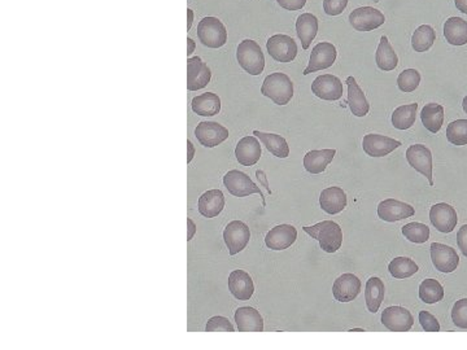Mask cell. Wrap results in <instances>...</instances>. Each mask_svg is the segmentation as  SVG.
I'll return each instance as SVG.
<instances>
[{"label":"cell","mask_w":467,"mask_h":350,"mask_svg":"<svg viewBox=\"0 0 467 350\" xmlns=\"http://www.w3.org/2000/svg\"><path fill=\"white\" fill-rule=\"evenodd\" d=\"M303 230L311 239L318 240L320 249L326 253H335L343 244V230L334 221H322Z\"/></svg>","instance_id":"1"},{"label":"cell","mask_w":467,"mask_h":350,"mask_svg":"<svg viewBox=\"0 0 467 350\" xmlns=\"http://www.w3.org/2000/svg\"><path fill=\"white\" fill-rule=\"evenodd\" d=\"M261 94L277 105H287L294 97V83L285 73H271L264 79Z\"/></svg>","instance_id":"2"},{"label":"cell","mask_w":467,"mask_h":350,"mask_svg":"<svg viewBox=\"0 0 467 350\" xmlns=\"http://www.w3.org/2000/svg\"><path fill=\"white\" fill-rule=\"evenodd\" d=\"M236 60L248 74L259 76L265 69V56L259 44L252 39L243 41L236 50Z\"/></svg>","instance_id":"3"},{"label":"cell","mask_w":467,"mask_h":350,"mask_svg":"<svg viewBox=\"0 0 467 350\" xmlns=\"http://www.w3.org/2000/svg\"><path fill=\"white\" fill-rule=\"evenodd\" d=\"M198 38L208 48H221L227 42L226 26L217 18H204L198 25Z\"/></svg>","instance_id":"4"},{"label":"cell","mask_w":467,"mask_h":350,"mask_svg":"<svg viewBox=\"0 0 467 350\" xmlns=\"http://www.w3.org/2000/svg\"><path fill=\"white\" fill-rule=\"evenodd\" d=\"M226 189L235 197H247L253 194H259L262 198V204L266 206L264 194L253 180L241 170H230L224 177Z\"/></svg>","instance_id":"5"},{"label":"cell","mask_w":467,"mask_h":350,"mask_svg":"<svg viewBox=\"0 0 467 350\" xmlns=\"http://www.w3.org/2000/svg\"><path fill=\"white\" fill-rule=\"evenodd\" d=\"M250 239H251L250 227L242 221H233L226 226L224 240L230 256H235L244 250L248 245Z\"/></svg>","instance_id":"6"},{"label":"cell","mask_w":467,"mask_h":350,"mask_svg":"<svg viewBox=\"0 0 467 350\" xmlns=\"http://www.w3.org/2000/svg\"><path fill=\"white\" fill-rule=\"evenodd\" d=\"M349 24L357 32H372L384 25L386 18L379 9L374 7H360L349 15Z\"/></svg>","instance_id":"7"},{"label":"cell","mask_w":467,"mask_h":350,"mask_svg":"<svg viewBox=\"0 0 467 350\" xmlns=\"http://www.w3.org/2000/svg\"><path fill=\"white\" fill-rule=\"evenodd\" d=\"M337 47L332 43L320 42L316 44L311 50L309 64H308L306 69L304 70V76L320 72L323 69L331 68L337 60Z\"/></svg>","instance_id":"8"},{"label":"cell","mask_w":467,"mask_h":350,"mask_svg":"<svg viewBox=\"0 0 467 350\" xmlns=\"http://www.w3.org/2000/svg\"><path fill=\"white\" fill-rule=\"evenodd\" d=\"M269 55L278 62H291L297 56V44L290 35L276 34L266 42Z\"/></svg>","instance_id":"9"},{"label":"cell","mask_w":467,"mask_h":350,"mask_svg":"<svg viewBox=\"0 0 467 350\" xmlns=\"http://www.w3.org/2000/svg\"><path fill=\"white\" fill-rule=\"evenodd\" d=\"M407 160L415 171L427 178L430 186H433V154L424 144L410 145L407 151Z\"/></svg>","instance_id":"10"},{"label":"cell","mask_w":467,"mask_h":350,"mask_svg":"<svg viewBox=\"0 0 467 350\" xmlns=\"http://www.w3.org/2000/svg\"><path fill=\"white\" fill-rule=\"evenodd\" d=\"M381 325L392 332H407L414 325V318L407 309L389 307L381 313Z\"/></svg>","instance_id":"11"},{"label":"cell","mask_w":467,"mask_h":350,"mask_svg":"<svg viewBox=\"0 0 467 350\" xmlns=\"http://www.w3.org/2000/svg\"><path fill=\"white\" fill-rule=\"evenodd\" d=\"M343 83L332 74H323L311 83V93L326 102H337L343 96Z\"/></svg>","instance_id":"12"},{"label":"cell","mask_w":467,"mask_h":350,"mask_svg":"<svg viewBox=\"0 0 467 350\" xmlns=\"http://www.w3.org/2000/svg\"><path fill=\"white\" fill-rule=\"evenodd\" d=\"M195 137L200 144L207 148H215L229 139V130L213 121H203L195 128Z\"/></svg>","instance_id":"13"},{"label":"cell","mask_w":467,"mask_h":350,"mask_svg":"<svg viewBox=\"0 0 467 350\" xmlns=\"http://www.w3.org/2000/svg\"><path fill=\"white\" fill-rule=\"evenodd\" d=\"M431 260L433 266L440 273L449 274L457 270L459 265V257L456 249L441 244V243H433L431 244Z\"/></svg>","instance_id":"14"},{"label":"cell","mask_w":467,"mask_h":350,"mask_svg":"<svg viewBox=\"0 0 467 350\" xmlns=\"http://www.w3.org/2000/svg\"><path fill=\"white\" fill-rule=\"evenodd\" d=\"M430 221L436 230L442 234H450L457 226L459 215L453 206L447 203H440L431 208Z\"/></svg>","instance_id":"15"},{"label":"cell","mask_w":467,"mask_h":350,"mask_svg":"<svg viewBox=\"0 0 467 350\" xmlns=\"http://www.w3.org/2000/svg\"><path fill=\"white\" fill-rule=\"evenodd\" d=\"M361 288H363L361 281L355 274H343L334 282L332 295L339 302H351L357 299Z\"/></svg>","instance_id":"16"},{"label":"cell","mask_w":467,"mask_h":350,"mask_svg":"<svg viewBox=\"0 0 467 350\" xmlns=\"http://www.w3.org/2000/svg\"><path fill=\"white\" fill-rule=\"evenodd\" d=\"M212 72L199 56L190 58L187 60V90L198 91L207 87L210 82Z\"/></svg>","instance_id":"17"},{"label":"cell","mask_w":467,"mask_h":350,"mask_svg":"<svg viewBox=\"0 0 467 350\" xmlns=\"http://www.w3.org/2000/svg\"><path fill=\"white\" fill-rule=\"evenodd\" d=\"M415 209L407 203L398 201L396 198H387L378 206V217L386 222H398L413 217Z\"/></svg>","instance_id":"18"},{"label":"cell","mask_w":467,"mask_h":350,"mask_svg":"<svg viewBox=\"0 0 467 350\" xmlns=\"http://www.w3.org/2000/svg\"><path fill=\"white\" fill-rule=\"evenodd\" d=\"M400 145L398 140L379 134H367L363 140V151L370 157H384L398 149Z\"/></svg>","instance_id":"19"},{"label":"cell","mask_w":467,"mask_h":350,"mask_svg":"<svg viewBox=\"0 0 467 350\" xmlns=\"http://www.w3.org/2000/svg\"><path fill=\"white\" fill-rule=\"evenodd\" d=\"M297 239V230L292 224H279L269 231L265 236V244L271 250H285L291 247Z\"/></svg>","instance_id":"20"},{"label":"cell","mask_w":467,"mask_h":350,"mask_svg":"<svg viewBox=\"0 0 467 350\" xmlns=\"http://www.w3.org/2000/svg\"><path fill=\"white\" fill-rule=\"evenodd\" d=\"M261 144H259L257 137H244L241 139L235 148V156L238 163L243 166H253L259 163L261 159Z\"/></svg>","instance_id":"21"},{"label":"cell","mask_w":467,"mask_h":350,"mask_svg":"<svg viewBox=\"0 0 467 350\" xmlns=\"http://www.w3.org/2000/svg\"><path fill=\"white\" fill-rule=\"evenodd\" d=\"M229 290L239 301H248L255 293L251 275L244 270H234L229 275Z\"/></svg>","instance_id":"22"},{"label":"cell","mask_w":467,"mask_h":350,"mask_svg":"<svg viewBox=\"0 0 467 350\" xmlns=\"http://www.w3.org/2000/svg\"><path fill=\"white\" fill-rule=\"evenodd\" d=\"M234 318L239 332H264V318L255 308H239Z\"/></svg>","instance_id":"23"},{"label":"cell","mask_w":467,"mask_h":350,"mask_svg":"<svg viewBox=\"0 0 467 350\" xmlns=\"http://www.w3.org/2000/svg\"><path fill=\"white\" fill-rule=\"evenodd\" d=\"M348 86V107L356 117H365L370 111V104L363 94L361 87L357 83L355 77H348L346 81Z\"/></svg>","instance_id":"24"},{"label":"cell","mask_w":467,"mask_h":350,"mask_svg":"<svg viewBox=\"0 0 467 350\" xmlns=\"http://www.w3.org/2000/svg\"><path fill=\"white\" fill-rule=\"evenodd\" d=\"M320 206L327 214L341 213L346 208V194L340 187L325 188L320 192Z\"/></svg>","instance_id":"25"},{"label":"cell","mask_w":467,"mask_h":350,"mask_svg":"<svg viewBox=\"0 0 467 350\" xmlns=\"http://www.w3.org/2000/svg\"><path fill=\"white\" fill-rule=\"evenodd\" d=\"M225 208V195L221 189H210L199 198V213L205 218H215Z\"/></svg>","instance_id":"26"},{"label":"cell","mask_w":467,"mask_h":350,"mask_svg":"<svg viewBox=\"0 0 467 350\" xmlns=\"http://www.w3.org/2000/svg\"><path fill=\"white\" fill-rule=\"evenodd\" d=\"M335 149H314L304 156V168L311 174H320L332 163Z\"/></svg>","instance_id":"27"},{"label":"cell","mask_w":467,"mask_h":350,"mask_svg":"<svg viewBox=\"0 0 467 350\" xmlns=\"http://www.w3.org/2000/svg\"><path fill=\"white\" fill-rule=\"evenodd\" d=\"M296 33L304 50H308L318 33V18L311 13L300 15L296 21Z\"/></svg>","instance_id":"28"},{"label":"cell","mask_w":467,"mask_h":350,"mask_svg":"<svg viewBox=\"0 0 467 350\" xmlns=\"http://www.w3.org/2000/svg\"><path fill=\"white\" fill-rule=\"evenodd\" d=\"M192 111L201 117H212L216 116L221 111V99L219 96L213 93L195 96L192 99Z\"/></svg>","instance_id":"29"},{"label":"cell","mask_w":467,"mask_h":350,"mask_svg":"<svg viewBox=\"0 0 467 350\" xmlns=\"http://www.w3.org/2000/svg\"><path fill=\"white\" fill-rule=\"evenodd\" d=\"M384 293H386V288H384V283L381 278L372 276L366 282L365 301H366V307L370 313L375 314L379 310L381 302L384 299Z\"/></svg>","instance_id":"30"},{"label":"cell","mask_w":467,"mask_h":350,"mask_svg":"<svg viewBox=\"0 0 467 350\" xmlns=\"http://www.w3.org/2000/svg\"><path fill=\"white\" fill-rule=\"evenodd\" d=\"M253 135L259 139V142L266 147L270 154L279 159H287L290 156V147L285 137L278 134H270V133H262L259 130L253 131Z\"/></svg>","instance_id":"31"},{"label":"cell","mask_w":467,"mask_h":350,"mask_svg":"<svg viewBox=\"0 0 467 350\" xmlns=\"http://www.w3.org/2000/svg\"><path fill=\"white\" fill-rule=\"evenodd\" d=\"M444 36L452 46H465L467 43V21L461 18H450L444 24Z\"/></svg>","instance_id":"32"},{"label":"cell","mask_w":467,"mask_h":350,"mask_svg":"<svg viewBox=\"0 0 467 350\" xmlns=\"http://www.w3.org/2000/svg\"><path fill=\"white\" fill-rule=\"evenodd\" d=\"M375 62L377 67L383 70V72H391L398 68V58L393 47L391 46L388 38L383 35L381 38V42L378 46V50L375 53Z\"/></svg>","instance_id":"33"},{"label":"cell","mask_w":467,"mask_h":350,"mask_svg":"<svg viewBox=\"0 0 467 350\" xmlns=\"http://www.w3.org/2000/svg\"><path fill=\"white\" fill-rule=\"evenodd\" d=\"M421 120L430 133L438 134L444 123V108L440 104H426L421 112Z\"/></svg>","instance_id":"34"},{"label":"cell","mask_w":467,"mask_h":350,"mask_svg":"<svg viewBox=\"0 0 467 350\" xmlns=\"http://www.w3.org/2000/svg\"><path fill=\"white\" fill-rule=\"evenodd\" d=\"M418 104H407L396 108L392 113V125L398 130H407L412 128L417 120Z\"/></svg>","instance_id":"35"},{"label":"cell","mask_w":467,"mask_h":350,"mask_svg":"<svg viewBox=\"0 0 467 350\" xmlns=\"http://www.w3.org/2000/svg\"><path fill=\"white\" fill-rule=\"evenodd\" d=\"M388 270L395 279H407L418 273L419 267L409 257H396L389 262Z\"/></svg>","instance_id":"36"},{"label":"cell","mask_w":467,"mask_h":350,"mask_svg":"<svg viewBox=\"0 0 467 350\" xmlns=\"http://www.w3.org/2000/svg\"><path fill=\"white\" fill-rule=\"evenodd\" d=\"M436 41V33L433 26L421 25L412 36V47L415 52L428 51Z\"/></svg>","instance_id":"37"},{"label":"cell","mask_w":467,"mask_h":350,"mask_svg":"<svg viewBox=\"0 0 467 350\" xmlns=\"http://www.w3.org/2000/svg\"><path fill=\"white\" fill-rule=\"evenodd\" d=\"M419 299L424 304H436L444 299V288L436 279H426L419 285Z\"/></svg>","instance_id":"38"},{"label":"cell","mask_w":467,"mask_h":350,"mask_svg":"<svg viewBox=\"0 0 467 350\" xmlns=\"http://www.w3.org/2000/svg\"><path fill=\"white\" fill-rule=\"evenodd\" d=\"M402 235L405 239L415 244H424L430 239V229L424 223L412 222L405 224L402 229Z\"/></svg>","instance_id":"39"},{"label":"cell","mask_w":467,"mask_h":350,"mask_svg":"<svg viewBox=\"0 0 467 350\" xmlns=\"http://www.w3.org/2000/svg\"><path fill=\"white\" fill-rule=\"evenodd\" d=\"M447 139L450 144L467 145V120L450 122L447 128Z\"/></svg>","instance_id":"40"},{"label":"cell","mask_w":467,"mask_h":350,"mask_svg":"<svg viewBox=\"0 0 467 350\" xmlns=\"http://www.w3.org/2000/svg\"><path fill=\"white\" fill-rule=\"evenodd\" d=\"M419 83H421V74L415 69L402 70L398 78V88L405 94L415 91Z\"/></svg>","instance_id":"41"},{"label":"cell","mask_w":467,"mask_h":350,"mask_svg":"<svg viewBox=\"0 0 467 350\" xmlns=\"http://www.w3.org/2000/svg\"><path fill=\"white\" fill-rule=\"evenodd\" d=\"M452 321L459 328H467V299H459L452 309Z\"/></svg>","instance_id":"42"},{"label":"cell","mask_w":467,"mask_h":350,"mask_svg":"<svg viewBox=\"0 0 467 350\" xmlns=\"http://www.w3.org/2000/svg\"><path fill=\"white\" fill-rule=\"evenodd\" d=\"M207 332H235V328L231 325V322L225 318V316H212L208 321L207 327H205Z\"/></svg>","instance_id":"43"},{"label":"cell","mask_w":467,"mask_h":350,"mask_svg":"<svg viewBox=\"0 0 467 350\" xmlns=\"http://www.w3.org/2000/svg\"><path fill=\"white\" fill-rule=\"evenodd\" d=\"M419 323L426 332H439L440 331L439 321L427 310L419 311Z\"/></svg>","instance_id":"44"},{"label":"cell","mask_w":467,"mask_h":350,"mask_svg":"<svg viewBox=\"0 0 467 350\" xmlns=\"http://www.w3.org/2000/svg\"><path fill=\"white\" fill-rule=\"evenodd\" d=\"M348 0H323V11L329 16H339L344 12Z\"/></svg>","instance_id":"45"},{"label":"cell","mask_w":467,"mask_h":350,"mask_svg":"<svg viewBox=\"0 0 467 350\" xmlns=\"http://www.w3.org/2000/svg\"><path fill=\"white\" fill-rule=\"evenodd\" d=\"M277 3L287 11H300L305 7L306 0H277Z\"/></svg>","instance_id":"46"},{"label":"cell","mask_w":467,"mask_h":350,"mask_svg":"<svg viewBox=\"0 0 467 350\" xmlns=\"http://www.w3.org/2000/svg\"><path fill=\"white\" fill-rule=\"evenodd\" d=\"M457 244L462 255L467 257V224H463L457 232Z\"/></svg>","instance_id":"47"},{"label":"cell","mask_w":467,"mask_h":350,"mask_svg":"<svg viewBox=\"0 0 467 350\" xmlns=\"http://www.w3.org/2000/svg\"><path fill=\"white\" fill-rule=\"evenodd\" d=\"M256 175H257V178H259V183H262V184H264V187L268 189L269 194H271V189H270V187H269L268 180H266V175H265V173H264L262 170H257L256 171Z\"/></svg>","instance_id":"48"},{"label":"cell","mask_w":467,"mask_h":350,"mask_svg":"<svg viewBox=\"0 0 467 350\" xmlns=\"http://www.w3.org/2000/svg\"><path fill=\"white\" fill-rule=\"evenodd\" d=\"M187 224H189V235H187V241H190L194 238L195 232H196V226L191 218H187Z\"/></svg>","instance_id":"49"},{"label":"cell","mask_w":467,"mask_h":350,"mask_svg":"<svg viewBox=\"0 0 467 350\" xmlns=\"http://www.w3.org/2000/svg\"><path fill=\"white\" fill-rule=\"evenodd\" d=\"M454 4L459 12L467 15V0H454Z\"/></svg>","instance_id":"50"},{"label":"cell","mask_w":467,"mask_h":350,"mask_svg":"<svg viewBox=\"0 0 467 350\" xmlns=\"http://www.w3.org/2000/svg\"><path fill=\"white\" fill-rule=\"evenodd\" d=\"M187 149H189V154H187V163H190L191 161H192V159H194V156H195V147H194V144H192V142L191 140H187Z\"/></svg>","instance_id":"51"},{"label":"cell","mask_w":467,"mask_h":350,"mask_svg":"<svg viewBox=\"0 0 467 350\" xmlns=\"http://www.w3.org/2000/svg\"><path fill=\"white\" fill-rule=\"evenodd\" d=\"M187 30H190L191 25H192V21H194V11L192 9H187Z\"/></svg>","instance_id":"52"},{"label":"cell","mask_w":467,"mask_h":350,"mask_svg":"<svg viewBox=\"0 0 467 350\" xmlns=\"http://www.w3.org/2000/svg\"><path fill=\"white\" fill-rule=\"evenodd\" d=\"M187 46H189V48H187V56H191L192 52L195 50V42H194L191 38H187Z\"/></svg>","instance_id":"53"},{"label":"cell","mask_w":467,"mask_h":350,"mask_svg":"<svg viewBox=\"0 0 467 350\" xmlns=\"http://www.w3.org/2000/svg\"><path fill=\"white\" fill-rule=\"evenodd\" d=\"M462 108H463V111H465V113L467 114V95L465 96L463 102H462Z\"/></svg>","instance_id":"54"},{"label":"cell","mask_w":467,"mask_h":350,"mask_svg":"<svg viewBox=\"0 0 467 350\" xmlns=\"http://www.w3.org/2000/svg\"><path fill=\"white\" fill-rule=\"evenodd\" d=\"M349 332H365V330H363V328H353V330H349Z\"/></svg>","instance_id":"55"}]
</instances>
